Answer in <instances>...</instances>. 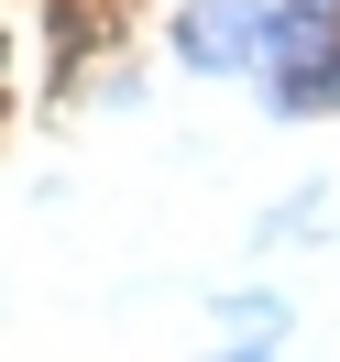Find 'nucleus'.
<instances>
[{
    "label": "nucleus",
    "mask_w": 340,
    "mask_h": 362,
    "mask_svg": "<svg viewBox=\"0 0 340 362\" xmlns=\"http://www.w3.org/2000/svg\"><path fill=\"white\" fill-rule=\"evenodd\" d=\"M176 66H198V77L264 66V0H187L176 11Z\"/></svg>",
    "instance_id": "f257e3e1"
},
{
    "label": "nucleus",
    "mask_w": 340,
    "mask_h": 362,
    "mask_svg": "<svg viewBox=\"0 0 340 362\" xmlns=\"http://www.w3.org/2000/svg\"><path fill=\"white\" fill-rule=\"evenodd\" d=\"M209 318H220L230 340H286V296H274V286H220Z\"/></svg>",
    "instance_id": "f03ea898"
},
{
    "label": "nucleus",
    "mask_w": 340,
    "mask_h": 362,
    "mask_svg": "<svg viewBox=\"0 0 340 362\" xmlns=\"http://www.w3.org/2000/svg\"><path fill=\"white\" fill-rule=\"evenodd\" d=\"M318 209H329V198H318V187H296V198L264 220V242H296V230H318Z\"/></svg>",
    "instance_id": "7ed1b4c3"
},
{
    "label": "nucleus",
    "mask_w": 340,
    "mask_h": 362,
    "mask_svg": "<svg viewBox=\"0 0 340 362\" xmlns=\"http://www.w3.org/2000/svg\"><path fill=\"white\" fill-rule=\"evenodd\" d=\"M209 362H274V340H230V351H209Z\"/></svg>",
    "instance_id": "20e7f679"
},
{
    "label": "nucleus",
    "mask_w": 340,
    "mask_h": 362,
    "mask_svg": "<svg viewBox=\"0 0 340 362\" xmlns=\"http://www.w3.org/2000/svg\"><path fill=\"white\" fill-rule=\"evenodd\" d=\"M318 110H340V55H329V77H318Z\"/></svg>",
    "instance_id": "39448f33"
}]
</instances>
